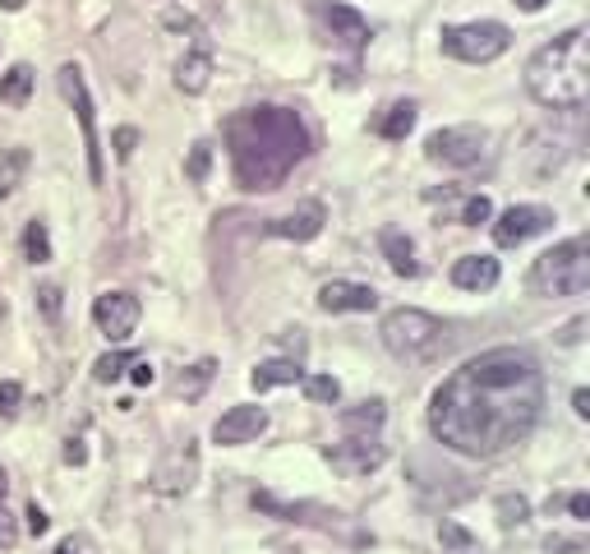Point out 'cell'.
Segmentation results:
<instances>
[{
  "label": "cell",
  "instance_id": "obj_14",
  "mask_svg": "<svg viewBox=\"0 0 590 554\" xmlns=\"http://www.w3.org/2000/svg\"><path fill=\"white\" fill-rule=\"evenodd\" d=\"M250 504L259 513H272V517H282V522H309V527H323V532H337L341 527V513L337 508H323V504H282L277 495H268V489H254Z\"/></svg>",
  "mask_w": 590,
  "mask_h": 554
},
{
  "label": "cell",
  "instance_id": "obj_24",
  "mask_svg": "<svg viewBox=\"0 0 590 554\" xmlns=\"http://www.w3.org/2000/svg\"><path fill=\"white\" fill-rule=\"evenodd\" d=\"M28 92H33V66H10L0 75V102L6 107H23Z\"/></svg>",
  "mask_w": 590,
  "mask_h": 554
},
{
  "label": "cell",
  "instance_id": "obj_7",
  "mask_svg": "<svg viewBox=\"0 0 590 554\" xmlns=\"http://www.w3.org/2000/svg\"><path fill=\"white\" fill-rule=\"evenodd\" d=\"M439 42H443V56H452V60L489 66V60H499L512 47V33L499 19H476V23H448L439 33Z\"/></svg>",
  "mask_w": 590,
  "mask_h": 554
},
{
  "label": "cell",
  "instance_id": "obj_12",
  "mask_svg": "<svg viewBox=\"0 0 590 554\" xmlns=\"http://www.w3.org/2000/svg\"><path fill=\"white\" fill-rule=\"evenodd\" d=\"M553 227V212L540 208V204H512L508 212H499V222H493V240L503 245V250H517L531 236H544Z\"/></svg>",
  "mask_w": 590,
  "mask_h": 554
},
{
  "label": "cell",
  "instance_id": "obj_47",
  "mask_svg": "<svg viewBox=\"0 0 590 554\" xmlns=\"http://www.w3.org/2000/svg\"><path fill=\"white\" fill-rule=\"evenodd\" d=\"M28 0H0V10H23Z\"/></svg>",
  "mask_w": 590,
  "mask_h": 554
},
{
  "label": "cell",
  "instance_id": "obj_45",
  "mask_svg": "<svg viewBox=\"0 0 590 554\" xmlns=\"http://www.w3.org/2000/svg\"><path fill=\"white\" fill-rule=\"evenodd\" d=\"M517 6H521L526 14H536V10H544V6H549V0H517Z\"/></svg>",
  "mask_w": 590,
  "mask_h": 554
},
{
  "label": "cell",
  "instance_id": "obj_46",
  "mask_svg": "<svg viewBox=\"0 0 590 554\" xmlns=\"http://www.w3.org/2000/svg\"><path fill=\"white\" fill-rule=\"evenodd\" d=\"M6 495H10V476H6V467H0V504H6Z\"/></svg>",
  "mask_w": 590,
  "mask_h": 554
},
{
  "label": "cell",
  "instance_id": "obj_37",
  "mask_svg": "<svg viewBox=\"0 0 590 554\" xmlns=\"http://www.w3.org/2000/svg\"><path fill=\"white\" fill-rule=\"evenodd\" d=\"M56 554H98V550H92V541L83 532H74V536H66V541L56 545Z\"/></svg>",
  "mask_w": 590,
  "mask_h": 554
},
{
  "label": "cell",
  "instance_id": "obj_39",
  "mask_svg": "<svg viewBox=\"0 0 590 554\" xmlns=\"http://www.w3.org/2000/svg\"><path fill=\"white\" fill-rule=\"evenodd\" d=\"M549 550H572V554H581L586 541H577V536H549Z\"/></svg>",
  "mask_w": 590,
  "mask_h": 554
},
{
  "label": "cell",
  "instance_id": "obj_4",
  "mask_svg": "<svg viewBox=\"0 0 590 554\" xmlns=\"http://www.w3.org/2000/svg\"><path fill=\"white\" fill-rule=\"evenodd\" d=\"M383 421H388V407L383 397L374 403H360V407H347L341 412V439L328 444V462L337 476L347 481H360V476H374L383 462H388V444H383Z\"/></svg>",
  "mask_w": 590,
  "mask_h": 554
},
{
  "label": "cell",
  "instance_id": "obj_29",
  "mask_svg": "<svg viewBox=\"0 0 590 554\" xmlns=\"http://www.w3.org/2000/svg\"><path fill=\"white\" fill-rule=\"evenodd\" d=\"M499 522L512 532V527H526L531 522V504H526V495H503L499 499Z\"/></svg>",
  "mask_w": 590,
  "mask_h": 554
},
{
  "label": "cell",
  "instance_id": "obj_17",
  "mask_svg": "<svg viewBox=\"0 0 590 554\" xmlns=\"http://www.w3.org/2000/svg\"><path fill=\"white\" fill-rule=\"evenodd\" d=\"M319 14H323V23L332 28V38H337L341 47H347V51H356V56H360V51L369 47V23H364L351 6H337V0H332V6H323Z\"/></svg>",
  "mask_w": 590,
  "mask_h": 554
},
{
  "label": "cell",
  "instance_id": "obj_20",
  "mask_svg": "<svg viewBox=\"0 0 590 554\" xmlns=\"http://www.w3.org/2000/svg\"><path fill=\"white\" fill-rule=\"evenodd\" d=\"M250 384H254V393L287 388V384H304V369H300V360H263V365H254Z\"/></svg>",
  "mask_w": 590,
  "mask_h": 554
},
{
  "label": "cell",
  "instance_id": "obj_18",
  "mask_svg": "<svg viewBox=\"0 0 590 554\" xmlns=\"http://www.w3.org/2000/svg\"><path fill=\"white\" fill-rule=\"evenodd\" d=\"M452 287H461V291H489V287H499V259H489V255H461L452 264Z\"/></svg>",
  "mask_w": 590,
  "mask_h": 554
},
{
  "label": "cell",
  "instance_id": "obj_26",
  "mask_svg": "<svg viewBox=\"0 0 590 554\" xmlns=\"http://www.w3.org/2000/svg\"><path fill=\"white\" fill-rule=\"evenodd\" d=\"M439 541L448 554H484V545L461 527V522H439Z\"/></svg>",
  "mask_w": 590,
  "mask_h": 554
},
{
  "label": "cell",
  "instance_id": "obj_35",
  "mask_svg": "<svg viewBox=\"0 0 590 554\" xmlns=\"http://www.w3.org/2000/svg\"><path fill=\"white\" fill-rule=\"evenodd\" d=\"M19 545V522L10 517V508L0 504V550H14Z\"/></svg>",
  "mask_w": 590,
  "mask_h": 554
},
{
  "label": "cell",
  "instance_id": "obj_44",
  "mask_svg": "<svg viewBox=\"0 0 590 554\" xmlns=\"http://www.w3.org/2000/svg\"><path fill=\"white\" fill-rule=\"evenodd\" d=\"M581 328H586V319H572L568 328H563V343L572 347V343H581Z\"/></svg>",
  "mask_w": 590,
  "mask_h": 554
},
{
  "label": "cell",
  "instance_id": "obj_8",
  "mask_svg": "<svg viewBox=\"0 0 590 554\" xmlns=\"http://www.w3.org/2000/svg\"><path fill=\"white\" fill-rule=\"evenodd\" d=\"M56 83H60V92H66V102L74 107V120H79V130H83L88 180H92V185H102V180H107V167H102V139H98V116H92V98H88L83 70H79V66H60Z\"/></svg>",
  "mask_w": 590,
  "mask_h": 554
},
{
  "label": "cell",
  "instance_id": "obj_31",
  "mask_svg": "<svg viewBox=\"0 0 590 554\" xmlns=\"http://www.w3.org/2000/svg\"><path fill=\"white\" fill-rule=\"evenodd\" d=\"M489 218H493V204H489L484 195H471V199L461 204V222H466V227H484Z\"/></svg>",
  "mask_w": 590,
  "mask_h": 554
},
{
  "label": "cell",
  "instance_id": "obj_30",
  "mask_svg": "<svg viewBox=\"0 0 590 554\" xmlns=\"http://www.w3.org/2000/svg\"><path fill=\"white\" fill-rule=\"evenodd\" d=\"M304 393H309V403H337L341 384L332 375H304Z\"/></svg>",
  "mask_w": 590,
  "mask_h": 554
},
{
  "label": "cell",
  "instance_id": "obj_9",
  "mask_svg": "<svg viewBox=\"0 0 590 554\" xmlns=\"http://www.w3.org/2000/svg\"><path fill=\"white\" fill-rule=\"evenodd\" d=\"M489 130L480 126H448V130H433L424 139V152H429V162H439V167H480L489 158Z\"/></svg>",
  "mask_w": 590,
  "mask_h": 554
},
{
  "label": "cell",
  "instance_id": "obj_3",
  "mask_svg": "<svg viewBox=\"0 0 590 554\" xmlns=\"http://www.w3.org/2000/svg\"><path fill=\"white\" fill-rule=\"evenodd\" d=\"M526 88L531 98L553 107V111H577L590 92V33L586 28H568L553 42H544L531 66H526Z\"/></svg>",
  "mask_w": 590,
  "mask_h": 554
},
{
  "label": "cell",
  "instance_id": "obj_36",
  "mask_svg": "<svg viewBox=\"0 0 590 554\" xmlns=\"http://www.w3.org/2000/svg\"><path fill=\"white\" fill-rule=\"evenodd\" d=\"M38 305H42V315L56 324V319H60V287H42V291H38Z\"/></svg>",
  "mask_w": 590,
  "mask_h": 554
},
{
  "label": "cell",
  "instance_id": "obj_42",
  "mask_svg": "<svg viewBox=\"0 0 590 554\" xmlns=\"http://www.w3.org/2000/svg\"><path fill=\"white\" fill-rule=\"evenodd\" d=\"M66 462H70V467H83V462H88V453H83V444H79V439H70V444H66Z\"/></svg>",
  "mask_w": 590,
  "mask_h": 554
},
{
  "label": "cell",
  "instance_id": "obj_19",
  "mask_svg": "<svg viewBox=\"0 0 590 554\" xmlns=\"http://www.w3.org/2000/svg\"><path fill=\"white\" fill-rule=\"evenodd\" d=\"M208 83H212V56H208V47H199V51H190V56H180V66H176V88L190 92V98H199Z\"/></svg>",
  "mask_w": 590,
  "mask_h": 554
},
{
  "label": "cell",
  "instance_id": "obj_34",
  "mask_svg": "<svg viewBox=\"0 0 590 554\" xmlns=\"http://www.w3.org/2000/svg\"><path fill=\"white\" fill-rule=\"evenodd\" d=\"M111 144H116V158H120V162H130V158H134V144H139V130H130V126H126V130H116Z\"/></svg>",
  "mask_w": 590,
  "mask_h": 554
},
{
  "label": "cell",
  "instance_id": "obj_32",
  "mask_svg": "<svg viewBox=\"0 0 590 554\" xmlns=\"http://www.w3.org/2000/svg\"><path fill=\"white\" fill-rule=\"evenodd\" d=\"M208 162H212V144L208 139H199L194 148H190V162H184V176H190L194 185L208 176Z\"/></svg>",
  "mask_w": 590,
  "mask_h": 554
},
{
  "label": "cell",
  "instance_id": "obj_15",
  "mask_svg": "<svg viewBox=\"0 0 590 554\" xmlns=\"http://www.w3.org/2000/svg\"><path fill=\"white\" fill-rule=\"evenodd\" d=\"M263 429H268V412L244 403V407H231L222 421L212 425V439L222 444V448H240V444H254Z\"/></svg>",
  "mask_w": 590,
  "mask_h": 554
},
{
  "label": "cell",
  "instance_id": "obj_21",
  "mask_svg": "<svg viewBox=\"0 0 590 554\" xmlns=\"http://www.w3.org/2000/svg\"><path fill=\"white\" fill-rule=\"evenodd\" d=\"M416 130V102H392L374 116V135L383 139H407Z\"/></svg>",
  "mask_w": 590,
  "mask_h": 554
},
{
  "label": "cell",
  "instance_id": "obj_33",
  "mask_svg": "<svg viewBox=\"0 0 590 554\" xmlns=\"http://www.w3.org/2000/svg\"><path fill=\"white\" fill-rule=\"evenodd\" d=\"M19 403H23V388L14 379H6V384H0V421H14Z\"/></svg>",
  "mask_w": 590,
  "mask_h": 554
},
{
  "label": "cell",
  "instance_id": "obj_6",
  "mask_svg": "<svg viewBox=\"0 0 590 554\" xmlns=\"http://www.w3.org/2000/svg\"><path fill=\"white\" fill-rule=\"evenodd\" d=\"M383 347L397 356V360H429L448 347V328L443 319H433L424 310H411V305H401L383 319Z\"/></svg>",
  "mask_w": 590,
  "mask_h": 554
},
{
  "label": "cell",
  "instance_id": "obj_25",
  "mask_svg": "<svg viewBox=\"0 0 590 554\" xmlns=\"http://www.w3.org/2000/svg\"><path fill=\"white\" fill-rule=\"evenodd\" d=\"M212 375H217V360H199V365H190V369H184V375L176 379V393L180 397H190V403H194V397H203V388L212 384Z\"/></svg>",
  "mask_w": 590,
  "mask_h": 554
},
{
  "label": "cell",
  "instance_id": "obj_5",
  "mask_svg": "<svg viewBox=\"0 0 590 554\" xmlns=\"http://www.w3.org/2000/svg\"><path fill=\"white\" fill-rule=\"evenodd\" d=\"M531 291L536 296H586L590 291V245L586 236H572L563 245H553V250H544L536 264H531Z\"/></svg>",
  "mask_w": 590,
  "mask_h": 554
},
{
  "label": "cell",
  "instance_id": "obj_22",
  "mask_svg": "<svg viewBox=\"0 0 590 554\" xmlns=\"http://www.w3.org/2000/svg\"><path fill=\"white\" fill-rule=\"evenodd\" d=\"M383 255L392 264L397 277H420V259H416V245L411 236H401V231H383Z\"/></svg>",
  "mask_w": 590,
  "mask_h": 554
},
{
  "label": "cell",
  "instance_id": "obj_38",
  "mask_svg": "<svg viewBox=\"0 0 590 554\" xmlns=\"http://www.w3.org/2000/svg\"><path fill=\"white\" fill-rule=\"evenodd\" d=\"M47 527H51V517L33 504V508H28V532H33V536H47Z\"/></svg>",
  "mask_w": 590,
  "mask_h": 554
},
{
  "label": "cell",
  "instance_id": "obj_13",
  "mask_svg": "<svg viewBox=\"0 0 590 554\" xmlns=\"http://www.w3.org/2000/svg\"><path fill=\"white\" fill-rule=\"evenodd\" d=\"M319 305L328 315H369L379 305V291L364 283H347V277H332L319 287Z\"/></svg>",
  "mask_w": 590,
  "mask_h": 554
},
{
  "label": "cell",
  "instance_id": "obj_28",
  "mask_svg": "<svg viewBox=\"0 0 590 554\" xmlns=\"http://www.w3.org/2000/svg\"><path fill=\"white\" fill-rule=\"evenodd\" d=\"M139 356L134 352H111V356H102L98 365H92V379L98 384H116L120 375H126V365H134Z\"/></svg>",
  "mask_w": 590,
  "mask_h": 554
},
{
  "label": "cell",
  "instance_id": "obj_23",
  "mask_svg": "<svg viewBox=\"0 0 590 554\" xmlns=\"http://www.w3.org/2000/svg\"><path fill=\"white\" fill-rule=\"evenodd\" d=\"M28 162H33V158H28V148H0V199L14 195L23 185Z\"/></svg>",
  "mask_w": 590,
  "mask_h": 554
},
{
  "label": "cell",
  "instance_id": "obj_41",
  "mask_svg": "<svg viewBox=\"0 0 590 554\" xmlns=\"http://www.w3.org/2000/svg\"><path fill=\"white\" fill-rule=\"evenodd\" d=\"M568 513H572L577 522H586V517H590V499H586V495H572V499H568Z\"/></svg>",
  "mask_w": 590,
  "mask_h": 554
},
{
  "label": "cell",
  "instance_id": "obj_27",
  "mask_svg": "<svg viewBox=\"0 0 590 554\" xmlns=\"http://www.w3.org/2000/svg\"><path fill=\"white\" fill-rule=\"evenodd\" d=\"M23 259H28V264H47V259H51L47 222H28V227H23Z\"/></svg>",
  "mask_w": 590,
  "mask_h": 554
},
{
  "label": "cell",
  "instance_id": "obj_2",
  "mask_svg": "<svg viewBox=\"0 0 590 554\" xmlns=\"http://www.w3.org/2000/svg\"><path fill=\"white\" fill-rule=\"evenodd\" d=\"M222 135H227V152H231V176L240 190H250V195L277 190L309 152L304 120L287 107L236 111Z\"/></svg>",
  "mask_w": 590,
  "mask_h": 554
},
{
  "label": "cell",
  "instance_id": "obj_1",
  "mask_svg": "<svg viewBox=\"0 0 590 554\" xmlns=\"http://www.w3.org/2000/svg\"><path fill=\"white\" fill-rule=\"evenodd\" d=\"M544 412V369L531 352L493 347L433 388L429 429L461 457H499L531 439Z\"/></svg>",
  "mask_w": 590,
  "mask_h": 554
},
{
  "label": "cell",
  "instance_id": "obj_43",
  "mask_svg": "<svg viewBox=\"0 0 590 554\" xmlns=\"http://www.w3.org/2000/svg\"><path fill=\"white\" fill-rule=\"evenodd\" d=\"M572 412H577L581 421L590 416V393H586V388H577V393H572Z\"/></svg>",
  "mask_w": 590,
  "mask_h": 554
},
{
  "label": "cell",
  "instance_id": "obj_16",
  "mask_svg": "<svg viewBox=\"0 0 590 554\" xmlns=\"http://www.w3.org/2000/svg\"><path fill=\"white\" fill-rule=\"evenodd\" d=\"M323 222H328L323 204H319V199H309V204L282 212V218H272L268 231H272V236H282V240H314V236L323 231Z\"/></svg>",
  "mask_w": 590,
  "mask_h": 554
},
{
  "label": "cell",
  "instance_id": "obj_10",
  "mask_svg": "<svg viewBox=\"0 0 590 554\" xmlns=\"http://www.w3.org/2000/svg\"><path fill=\"white\" fill-rule=\"evenodd\" d=\"M139 315H143V305L134 291H102L92 300V324H98L107 343H130L139 328Z\"/></svg>",
  "mask_w": 590,
  "mask_h": 554
},
{
  "label": "cell",
  "instance_id": "obj_11",
  "mask_svg": "<svg viewBox=\"0 0 590 554\" xmlns=\"http://www.w3.org/2000/svg\"><path fill=\"white\" fill-rule=\"evenodd\" d=\"M199 481V444L194 439H184L167 453V462L158 472H152V495H162V499H176V495H190Z\"/></svg>",
  "mask_w": 590,
  "mask_h": 554
},
{
  "label": "cell",
  "instance_id": "obj_40",
  "mask_svg": "<svg viewBox=\"0 0 590 554\" xmlns=\"http://www.w3.org/2000/svg\"><path fill=\"white\" fill-rule=\"evenodd\" d=\"M130 379H134L139 388H148V384H152V365H148V360H134V369H130Z\"/></svg>",
  "mask_w": 590,
  "mask_h": 554
}]
</instances>
